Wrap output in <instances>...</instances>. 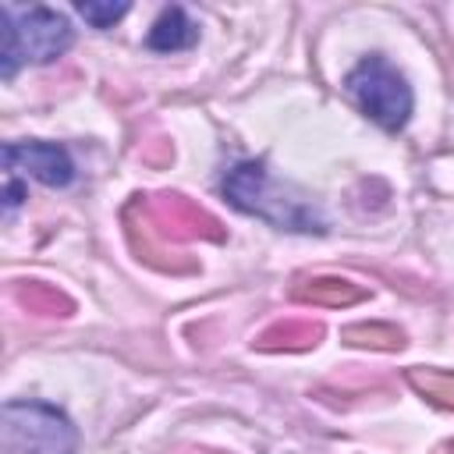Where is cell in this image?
<instances>
[{"label": "cell", "mask_w": 454, "mask_h": 454, "mask_svg": "<svg viewBox=\"0 0 454 454\" xmlns=\"http://www.w3.org/2000/svg\"><path fill=\"white\" fill-rule=\"evenodd\" d=\"M223 195L231 199V206H238L241 213H252L266 223L287 227V231H326L323 216L309 202L287 199V192L266 174L262 163H238L223 177Z\"/></svg>", "instance_id": "cell-1"}, {"label": "cell", "mask_w": 454, "mask_h": 454, "mask_svg": "<svg viewBox=\"0 0 454 454\" xmlns=\"http://www.w3.org/2000/svg\"><path fill=\"white\" fill-rule=\"evenodd\" d=\"M0 32H4V78H14L18 64H46L57 60L71 46V25L64 14L50 7H0Z\"/></svg>", "instance_id": "cell-2"}, {"label": "cell", "mask_w": 454, "mask_h": 454, "mask_svg": "<svg viewBox=\"0 0 454 454\" xmlns=\"http://www.w3.org/2000/svg\"><path fill=\"white\" fill-rule=\"evenodd\" d=\"M4 454H71L74 426L64 411L35 401H11L4 408Z\"/></svg>", "instance_id": "cell-3"}, {"label": "cell", "mask_w": 454, "mask_h": 454, "mask_svg": "<svg viewBox=\"0 0 454 454\" xmlns=\"http://www.w3.org/2000/svg\"><path fill=\"white\" fill-rule=\"evenodd\" d=\"M348 92L387 131L404 128L411 117V89H408L404 74L383 57H365L348 74Z\"/></svg>", "instance_id": "cell-4"}, {"label": "cell", "mask_w": 454, "mask_h": 454, "mask_svg": "<svg viewBox=\"0 0 454 454\" xmlns=\"http://www.w3.org/2000/svg\"><path fill=\"white\" fill-rule=\"evenodd\" d=\"M4 167H7V177L32 174L35 181H43L50 188H64L74 177L71 156L53 142H11L4 149Z\"/></svg>", "instance_id": "cell-5"}, {"label": "cell", "mask_w": 454, "mask_h": 454, "mask_svg": "<svg viewBox=\"0 0 454 454\" xmlns=\"http://www.w3.org/2000/svg\"><path fill=\"white\" fill-rule=\"evenodd\" d=\"M199 39V28L195 21L184 14V7H167L153 28H149V50H160V53H177V50H188L192 43Z\"/></svg>", "instance_id": "cell-6"}, {"label": "cell", "mask_w": 454, "mask_h": 454, "mask_svg": "<svg viewBox=\"0 0 454 454\" xmlns=\"http://www.w3.org/2000/svg\"><path fill=\"white\" fill-rule=\"evenodd\" d=\"M153 213H156V220L167 227V234H174V238H199V234H206V227H216L202 209L188 206L181 195L160 199Z\"/></svg>", "instance_id": "cell-7"}, {"label": "cell", "mask_w": 454, "mask_h": 454, "mask_svg": "<svg viewBox=\"0 0 454 454\" xmlns=\"http://www.w3.org/2000/svg\"><path fill=\"white\" fill-rule=\"evenodd\" d=\"M411 387L419 394H426L429 401L443 404V408H454V372H440V369H411L408 372Z\"/></svg>", "instance_id": "cell-8"}, {"label": "cell", "mask_w": 454, "mask_h": 454, "mask_svg": "<svg viewBox=\"0 0 454 454\" xmlns=\"http://www.w3.org/2000/svg\"><path fill=\"white\" fill-rule=\"evenodd\" d=\"M298 294H301V298H312V301H319V305H351V301L362 298V291L351 287L348 280H312V287H305V291H298Z\"/></svg>", "instance_id": "cell-9"}, {"label": "cell", "mask_w": 454, "mask_h": 454, "mask_svg": "<svg viewBox=\"0 0 454 454\" xmlns=\"http://www.w3.org/2000/svg\"><path fill=\"white\" fill-rule=\"evenodd\" d=\"M78 14L92 25V28H110L121 14H128V4H78Z\"/></svg>", "instance_id": "cell-10"}, {"label": "cell", "mask_w": 454, "mask_h": 454, "mask_svg": "<svg viewBox=\"0 0 454 454\" xmlns=\"http://www.w3.org/2000/svg\"><path fill=\"white\" fill-rule=\"evenodd\" d=\"M270 337H284L280 344H287V348H301V344H309V340L319 337V326H316V323H284V326L270 330L262 340H270Z\"/></svg>", "instance_id": "cell-11"}, {"label": "cell", "mask_w": 454, "mask_h": 454, "mask_svg": "<svg viewBox=\"0 0 454 454\" xmlns=\"http://www.w3.org/2000/svg\"><path fill=\"white\" fill-rule=\"evenodd\" d=\"M436 454H454V443H443V447H440Z\"/></svg>", "instance_id": "cell-12"}]
</instances>
